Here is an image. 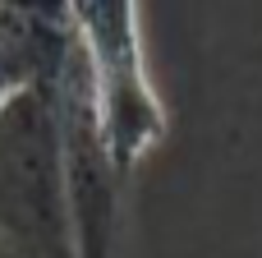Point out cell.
<instances>
[{"mask_svg":"<svg viewBox=\"0 0 262 258\" xmlns=\"http://www.w3.org/2000/svg\"><path fill=\"white\" fill-rule=\"evenodd\" d=\"M0 258H74L55 88L0 115Z\"/></svg>","mask_w":262,"mask_h":258,"instance_id":"6da1fadb","label":"cell"},{"mask_svg":"<svg viewBox=\"0 0 262 258\" xmlns=\"http://www.w3.org/2000/svg\"><path fill=\"white\" fill-rule=\"evenodd\" d=\"M69 28L88 51L97 74L101 125L111 138V157L129 180L147 148L166 134V106L147 78L143 42H138V5L134 0H74Z\"/></svg>","mask_w":262,"mask_h":258,"instance_id":"7a4b0ae2","label":"cell"},{"mask_svg":"<svg viewBox=\"0 0 262 258\" xmlns=\"http://www.w3.org/2000/svg\"><path fill=\"white\" fill-rule=\"evenodd\" d=\"M55 111H60L74 258H120V185H124V175L111 157V138L101 125V102H97V74H92L78 37H74L69 65L55 83Z\"/></svg>","mask_w":262,"mask_h":258,"instance_id":"3957f363","label":"cell"},{"mask_svg":"<svg viewBox=\"0 0 262 258\" xmlns=\"http://www.w3.org/2000/svg\"><path fill=\"white\" fill-rule=\"evenodd\" d=\"M74 55V28L0 9V115L23 97L55 88Z\"/></svg>","mask_w":262,"mask_h":258,"instance_id":"277c9868","label":"cell"},{"mask_svg":"<svg viewBox=\"0 0 262 258\" xmlns=\"http://www.w3.org/2000/svg\"><path fill=\"white\" fill-rule=\"evenodd\" d=\"M0 9L23 14V18H41V23H60V28H69V9H74V0H0Z\"/></svg>","mask_w":262,"mask_h":258,"instance_id":"5b68a950","label":"cell"}]
</instances>
